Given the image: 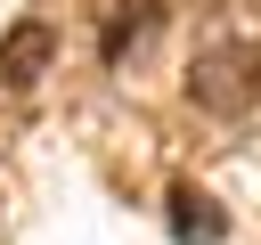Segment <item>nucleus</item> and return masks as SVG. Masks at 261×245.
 Returning <instances> with one entry per match:
<instances>
[{"label": "nucleus", "mask_w": 261, "mask_h": 245, "mask_svg": "<svg viewBox=\"0 0 261 245\" xmlns=\"http://www.w3.org/2000/svg\"><path fill=\"white\" fill-rule=\"evenodd\" d=\"M57 65V33L41 24V16H24V24H8L0 33V98H24V90H41V74Z\"/></svg>", "instance_id": "nucleus-2"}, {"label": "nucleus", "mask_w": 261, "mask_h": 245, "mask_svg": "<svg viewBox=\"0 0 261 245\" xmlns=\"http://www.w3.org/2000/svg\"><path fill=\"white\" fill-rule=\"evenodd\" d=\"M163 204H171V237H179V245H220V237H228V212H220L204 188H171Z\"/></svg>", "instance_id": "nucleus-4"}, {"label": "nucleus", "mask_w": 261, "mask_h": 245, "mask_svg": "<svg viewBox=\"0 0 261 245\" xmlns=\"http://www.w3.org/2000/svg\"><path fill=\"white\" fill-rule=\"evenodd\" d=\"M253 98H261V41H245V33L196 41V57H188V106L237 122V114H253Z\"/></svg>", "instance_id": "nucleus-1"}, {"label": "nucleus", "mask_w": 261, "mask_h": 245, "mask_svg": "<svg viewBox=\"0 0 261 245\" xmlns=\"http://www.w3.org/2000/svg\"><path fill=\"white\" fill-rule=\"evenodd\" d=\"M155 24H163V0H106L98 8V57L106 65H130Z\"/></svg>", "instance_id": "nucleus-3"}]
</instances>
